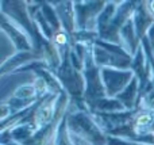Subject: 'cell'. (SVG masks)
Wrapping results in <instances>:
<instances>
[{
  "label": "cell",
  "instance_id": "obj_3",
  "mask_svg": "<svg viewBox=\"0 0 154 145\" xmlns=\"http://www.w3.org/2000/svg\"><path fill=\"white\" fill-rule=\"evenodd\" d=\"M145 4V10H146V12L150 15V18L154 20V0H152V2H146L143 3Z\"/></svg>",
  "mask_w": 154,
  "mask_h": 145
},
{
  "label": "cell",
  "instance_id": "obj_4",
  "mask_svg": "<svg viewBox=\"0 0 154 145\" xmlns=\"http://www.w3.org/2000/svg\"><path fill=\"white\" fill-rule=\"evenodd\" d=\"M152 134H153V140H154V132H153V133H152Z\"/></svg>",
  "mask_w": 154,
  "mask_h": 145
},
{
  "label": "cell",
  "instance_id": "obj_1",
  "mask_svg": "<svg viewBox=\"0 0 154 145\" xmlns=\"http://www.w3.org/2000/svg\"><path fill=\"white\" fill-rule=\"evenodd\" d=\"M60 92H53V94L48 95L43 98L42 102L37 106V109L32 113V122L30 125L32 132V137L37 134L38 132L43 129H48L56 119V106L60 99Z\"/></svg>",
  "mask_w": 154,
  "mask_h": 145
},
{
  "label": "cell",
  "instance_id": "obj_2",
  "mask_svg": "<svg viewBox=\"0 0 154 145\" xmlns=\"http://www.w3.org/2000/svg\"><path fill=\"white\" fill-rule=\"evenodd\" d=\"M154 126V111L150 110H139L135 115L133 117V132L137 136H145L149 134L153 130Z\"/></svg>",
  "mask_w": 154,
  "mask_h": 145
}]
</instances>
